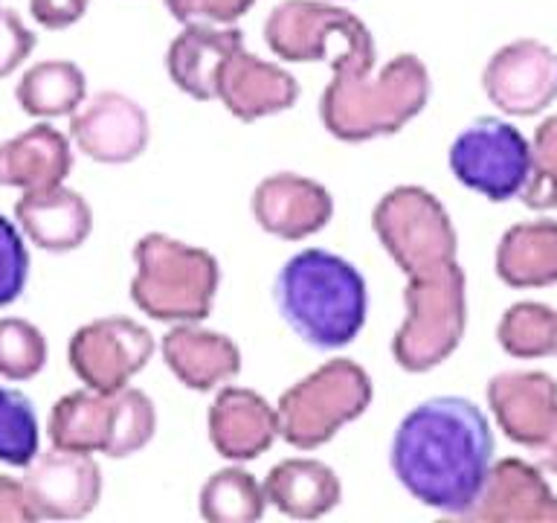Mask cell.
Listing matches in <instances>:
<instances>
[{
  "label": "cell",
  "instance_id": "1",
  "mask_svg": "<svg viewBox=\"0 0 557 523\" xmlns=\"http://www.w3.org/2000/svg\"><path fill=\"white\" fill-rule=\"evenodd\" d=\"M389 462L418 503L468 518L494 465V434L473 401L438 396L400 418Z\"/></svg>",
  "mask_w": 557,
  "mask_h": 523
},
{
  "label": "cell",
  "instance_id": "2",
  "mask_svg": "<svg viewBox=\"0 0 557 523\" xmlns=\"http://www.w3.org/2000/svg\"><path fill=\"white\" fill-rule=\"evenodd\" d=\"M372 68L374 38L360 21L343 50L331 56V82L320 96V120L331 137L343 143L389 137L426 108L430 70L418 56L400 52L377 76H369Z\"/></svg>",
  "mask_w": 557,
  "mask_h": 523
},
{
  "label": "cell",
  "instance_id": "3",
  "mask_svg": "<svg viewBox=\"0 0 557 523\" xmlns=\"http://www.w3.org/2000/svg\"><path fill=\"white\" fill-rule=\"evenodd\" d=\"M276 303L285 323L313 349L348 346L369 312L363 273L337 253L308 247L276 277Z\"/></svg>",
  "mask_w": 557,
  "mask_h": 523
},
{
  "label": "cell",
  "instance_id": "4",
  "mask_svg": "<svg viewBox=\"0 0 557 523\" xmlns=\"http://www.w3.org/2000/svg\"><path fill=\"white\" fill-rule=\"evenodd\" d=\"M134 268L131 300L151 320H207L221 285L212 253L165 233H148L134 244Z\"/></svg>",
  "mask_w": 557,
  "mask_h": 523
},
{
  "label": "cell",
  "instance_id": "5",
  "mask_svg": "<svg viewBox=\"0 0 557 523\" xmlns=\"http://www.w3.org/2000/svg\"><path fill=\"white\" fill-rule=\"evenodd\" d=\"M404 308L392 357L407 373H430L459 349L468 329V279L459 259L407 277Z\"/></svg>",
  "mask_w": 557,
  "mask_h": 523
},
{
  "label": "cell",
  "instance_id": "6",
  "mask_svg": "<svg viewBox=\"0 0 557 523\" xmlns=\"http://www.w3.org/2000/svg\"><path fill=\"white\" fill-rule=\"evenodd\" d=\"M372 378L348 357H331L302 381L282 392L276 404L278 436L299 451L331 442L337 430L369 410Z\"/></svg>",
  "mask_w": 557,
  "mask_h": 523
},
{
  "label": "cell",
  "instance_id": "7",
  "mask_svg": "<svg viewBox=\"0 0 557 523\" xmlns=\"http://www.w3.org/2000/svg\"><path fill=\"white\" fill-rule=\"evenodd\" d=\"M372 227L404 277L456 262L459 235L450 212L424 186H395L386 192L374 207Z\"/></svg>",
  "mask_w": 557,
  "mask_h": 523
},
{
  "label": "cell",
  "instance_id": "8",
  "mask_svg": "<svg viewBox=\"0 0 557 523\" xmlns=\"http://www.w3.org/2000/svg\"><path fill=\"white\" fill-rule=\"evenodd\" d=\"M453 178L482 198L505 204L517 198L531 174V143L499 117H479L450 146Z\"/></svg>",
  "mask_w": 557,
  "mask_h": 523
},
{
  "label": "cell",
  "instance_id": "9",
  "mask_svg": "<svg viewBox=\"0 0 557 523\" xmlns=\"http://www.w3.org/2000/svg\"><path fill=\"white\" fill-rule=\"evenodd\" d=\"M487 408L513 445L557 474V381L540 369H508L487 381Z\"/></svg>",
  "mask_w": 557,
  "mask_h": 523
},
{
  "label": "cell",
  "instance_id": "10",
  "mask_svg": "<svg viewBox=\"0 0 557 523\" xmlns=\"http://www.w3.org/2000/svg\"><path fill=\"white\" fill-rule=\"evenodd\" d=\"M154 355V335L131 317L85 323L70 338L67 361L87 390L120 392Z\"/></svg>",
  "mask_w": 557,
  "mask_h": 523
},
{
  "label": "cell",
  "instance_id": "11",
  "mask_svg": "<svg viewBox=\"0 0 557 523\" xmlns=\"http://www.w3.org/2000/svg\"><path fill=\"white\" fill-rule=\"evenodd\" d=\"M482 90L508 117H537L557 99V56L537 38H517L487 59Z\"/></svg>",
  "mask_w": 557,
  "mask_h": 523
},
{
  "label": "cell",
  "instance_id": "12",
  "mask_svg": "<svg viewBox=\"0 0 557 523\" xmlns=\"http://www.w3.org/2000/svg\"><path fill=\"white\" fill-rule=\"evenodd\" d=\"M70 137L96 163L122 166L148 148L151 125L143 105L116 90H102L78 105L70 117Z\"/></svg>",
  "mask_w": 557,
  "mask_h": 523
},
{
  "label": "cell",
  "instance_id": "13",
  "mask_svg": "<svg viewBox=\"0 0 557 523\" xmlns=\"http://www.w3.org/2000/svg\"><path fill=\"white\" fill-rule=\"evenodd\" d=\"M24 486L38 518L78 521L99 506L102 469L90 453L52 448L26 465Z\"/></svg>",
  "mask_w": 557,
  "mask_h": 523
},
{
  "label": "cell",
  "instance_id": "14",
  "mask_svg": "<svg viewBox=\"0 0 557 523\" xmlns=\"http://www.w3.org/2000/svg\"><path fill=\"white\" fill-rule=\"evenodd\" d=\"M250 209L264 233L285 242H302L329 227L334 198L322 183L305 174L276 172L252 190Z\"/></svg>",
  "mask_w": 557,
  "mask_h": 523
},
{
  "label": "cell",
  "instance_id": "15",
  "mask_svg": "<svg viewBox=\"0 0 557 523\" xmlns=\"http://www.w3.org/2000/svg\"><path fill=\"white\" fill-rule=\"evenodd\" d=\"M468 521L482 523H557V495L537 462L505 457L487 471L485 488Z\"/></svg>",
  "mask_w": 557,
  "mask_h": 523
},
{
  "label": "cell",
  "instance_id": "16",
  "mask_svg": "<svg viewBox=\"0 0 557 523\" xmlns=\"http://www.w3.org/2000/svg\"><path fill=\"white\" fill-rule=\"evenodd\" d=\"M355 21V12L329 0H282L264 21V41L282 61H325L331 41Z\"/></svg>",
  "mask_w": 557,
  "mask_h": 523
},
{
  "label": "cell",
  "instance_id": "17",
  "mask_svg": "<svg viewBox=\"0 0 557 523\" xmlns=\"http://www.w3.org/2000/svg\"><path fill=\"white\" fill-rule=\"evenodd\" d=\"M209 442L224 460L250 462L270 451L278 436L276 408L247 387H224L207 416Z\"/></svg>",
  "mask_w": 557,
  "mask_h": 523
},
{
  "label": "cell",
  "instance_id": "18",
  "mask_svg": "<svg viewBox=\"0 0 557 523\" xmlns=\"http://www.w3.org/2000/svg\"><path fill=\"white\" fill-rule=\"evenodd\" d=\"M218 99L233 117L256 122L273 113L290 111L299 99V85L285 68L259 59L242 47L221 68Z\"/></svg>",
  "mask_w": 557,
  "mask_h": 523
},
{
  "label": "cell",
  "instance_id": "19",
  "mask_svg": "<svg viewBox=\"0 0 557 523\" xmlns=\"http://www.w3.org/2000/svg\"><path fill=\"white\" fill-rule=\"evenodd\" d=\"M244 47L238 26L183 24L181 35L169 44L165 70L177 90L198 102L218 99V76L226 59Z\"/></svg>",
  "mask_w": 557,
  "mask_h": 523
},
{
  "label": "cell",
  "instance_id": "20",
  "mask_svg": "<svg viewBox=\"0 0 557 523\" xmlns=\"http://www.w3.org/2000/svg\"><path fill=\"white\" fill-rule=\"evenodd\" d=\"M15 221L26 239L47 253L76 251L94 230L90 204L64 183L50 190L24 192L15 204Z\"/></svg>",
  "mask_w": 557,
  "mask_h": 523
},
{
  "label": "cell",
  "instance_id": "21",
  "mask_svg": "<svg viewBox=\"0 0 557 523\" xmlns=\"http://www.w3.org/2000/svg\"><path fill=\"white\" fill-rule=\"evenodd\" d=\"M163 361L183 387L209 392L242 373V349L221 331L177 323L163 338Z\"/></svg>",
  "mask_w": 557,
  "mask_h": 523
},
{
  "label": "cell",
  "instance_id": "22",
  "mask_svg": "<svg viewBox=\"0 0 557 523\" xmlns=\"http://www.w3.org/2000/svg\"><path fill=\"white\" fill-rule=\"evenodd\" d=\"M70 169V139L50 122H38L0 143V186L24 192L50 190L64 183Z\"/></svg>",
  "mask_w": 557,
  "mask_h": 523
},
{
  "label": "cell",
  "instance_id": "23",
  "mask_svg": "<svg viewBox=\"0 0 557 523\" xmlns=\"http://www.w3.org/2000/svg\"><path fill=\"white\" fill-rule=\"evenodd\" d=\"M268 503L296 521H317L322 514L334 512L343 497L337 471L320 460L294 457L282 460L264 477Z\"/></svg>",
  "mask_w": 557,
  "mask_h": 523
},
{
  "label": "cell",
  "instance_id": "24",
  "mask_svg": "<svg viewBox=\"0 0 557 523\" xmlns=\"http://www.w3.org/2000/svg\"><path fill=\"white\" fill-rule=\"evenodd\" d=\"M494 265L508 288L557 285V221L537 218L508 227L496 244Z\"/></svg>",
  "mask_w": 557,
  "mask_h": 523
},
{
  "label": "cell",
  "instance_id": "25",
  "mask_svg": "<svg viewBox=\"0 0 557 523\" xmlns=\"http://www.w3.org/2000/svg\"><path fill=\"white\" fill-rule=\"evenodd\" d=\"M113 392L76 390L61 396L50 410L47 434L52 448L82 453H104L111 442Z\"/></svg>",
  "mask_w": 557,
  "mask_h": 523
},
{
  "label": "cell",
  "instance_id": "26",
  "mask_svg": "<svg viewBox=\"0 0 557 523\" xmlns=\"http://www.w3.org/2000/svg\"><path fill=\"white\" fill-rule=\"evenodd\" d=\"M15 99L21 111L38 120L73 117L87 99V78L82 68L67 59L38 61L17 82Z\"/></svg>",
  "mask_w": 557,
  "mask_h": 523
},
{
  "label": "cell",
  "instance_id": "27",
  "mask_svg": "<svg viewBox=\"0 0 557 523\" xmlns=\"http://www.w3.org/2000/svg\"><path fill=\"white\" fill-rule=\"evenodd\" d=\"M200 518L209 523H252L264 518L268 495L250 471L221 469L200 486Z\"/></svg>",
  "mask_w": 557,
  "mask_h": 523
},
{
  "label": "cell",
  "instance_id": "28",
  "mask_svg": "<svg viewBox=\"0 0 557 523\" xmlns=\"http://www.w3.org/2000/svg\"><path fill=\"white\" fill-rule=\"evenodd\" d=\"M496 340L505 355L534 361V357L557 355V312L546 303L522 300L505 308L496 326Z\"/></svg>",
  "mask_w": 557,
  "mask_h": 523
},
{
  "label": "cell",
  "instance_id": "29",
  "mask_svg": "<svg viewBox=\"0 0 557 523\" xmlns=\"http://www.w3.org/2000/svg\"><path fill=\"white\" fill-rule=\"evenodd\" d=\"M154 430L157 410L146 392L134 390V387H122L120 392H113L111 442L104 448L108 457L125 460L131 453L143 451L154 439Z\"/></svg>",
  "mask_w": 557,
  "mask_h": 523
},
{
  "label": "cell",
  "instance_id": "30",
  "mask_svg": "<svg viewBox=\"0 0 557 523\" xmlns=\"http://www.w3.org/2000/svg\"><path fill=\"white\" fill-rule=\"evenodd\" d=\"M38 416L21 390L0 387V462L26 469L38 457Z\"/></svg>",
  "mask_w": 557,
  "mask_h": 523
},
{
  "label": "cell",
  "instance_id": "31",
  "mask_svg": "<svg viewBox=\"0 0 557 523\" xmlns=\"http://www.w3.org/2000/svg\"><path fill=\"white\" fill-rule=\"evenodd\" d=\"M47 364V338L24 317H0V378L29 381Z\"/></svg>",
  "mask_w": 557,
  "mask_h": 523
},
{
  "label": "cell",
  "instance_id": "32",
  "mask_svg": "<svg viewBox=\"0 0 557 523\" xmlns=\"http://www.w3.org/2000/svg\"><path fill=\"white\" fill-rule=\"evenodd\" d=\"M529 209H557V113L546 117L531 139V174L520 192Z\"/></svg>",
  "mask_w": 557,
  "mask_h": 523
},
{
  "label": "cell",
  "instance_id": "33",
  "mask_svg": "<svg viewBox=\"0 0 557 523\" xmlns=\"http://www.w3.org/2000/svg\"><path fill=\"white\" fill-rule=\"evenodd\" d=\"M26 279H29V253L24 235L15 221H9L0 212V308H7L24 294Z\"/></svg>",
  "mask_w": 557,
  "mask_h": 523
},
{
  "label": "cell",
  "instance_id": "34",
  "mask_svg": "<svg viewBox=\"0 0 557 523\" xmlns=\"http://www.w3.org/2000/svg\"><path fill=\"white\" fill-rule=\"evenodd\" d=\"M252 7H256V0H165V9L181 24L233 26Z\"/></svg>",
  "mask_w": 557,
  "mask_h": 523
},
{
  "label": "cell",
  "instance_id": "35",
  "mask_svg": "<svg viewBox=\"0 0 557 523\" xmlns=\"http://www.w3.org/2000/svg\"><path fill=\"white\" fill-rule=\"evenodd\" d=\"M35 33L24 24L15 9H0V78L12 76L33 56Z\"/></svg>",
  "mask_w": 557,
  "mask_h": 523
},
{
  "label": "cell",
  "instance_id": "36",
  "mask_svg": "<svg viewBox=\"0 0 557 523\" xmlns=\"http://www.w3.org/2000/svg\"><path fill=\"white\" fill-rule=\"evenodd\" d=\"M90 0H29V15L44 29H67L85 17Z\"/></svg>",
  "mask_w": 557,
  "mask_h": 523
},
{
  "label": "cell",
  "instance_id": "37",
  "mask_svg": "<svg viewBox=\"0 0 557 523\" xmlns=\"http://www.w3.org/2000/svg\"><path fill=\"white\" fill-rule=\"evenodd\" d=\"M38 521L33 500L26 495L24 479L0 474V523H33Z\"/></svg>",
  "mask_w": 557,
  "mask_h": 523
}]
</instances>
